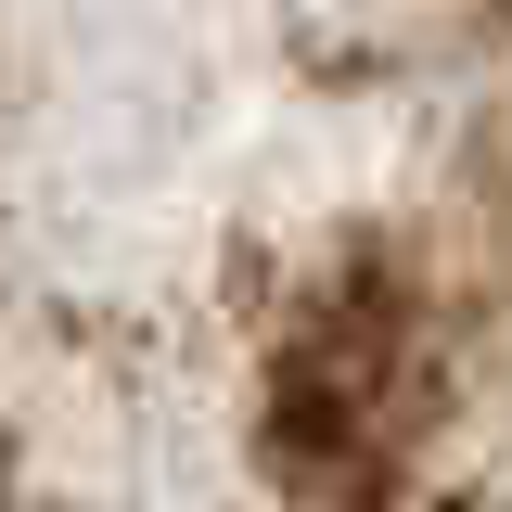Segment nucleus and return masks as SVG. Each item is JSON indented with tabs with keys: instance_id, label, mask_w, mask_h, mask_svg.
Returning a JSON list of instances; mask_svg holds the SVG:
<instances>
[{
	"instance_id": "obj_1",
	"label": "nucleus",
	"mask_w": 512,
	"mask_h": 512,
	"mask_svg": "<svg viewBox=\"0 0 512 512\" xmlns=\"http://www.w3.org/2000/svg\"><path fill=\"white\" fill-rule=\"evenodd\" d=\"M410 384H423V346L397 295H320L269 359V461L295 487H359L410 423Z\"/></svg>"
}]
</instances>
